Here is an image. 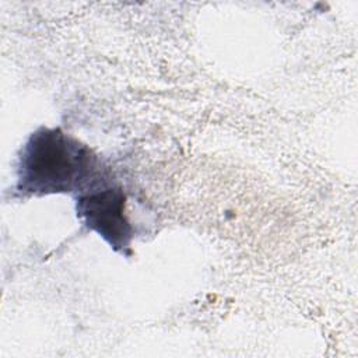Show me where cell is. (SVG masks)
Masks as SVG:
<instances>
[{"mask_svg": "<svg viewBox=\"0 0 358 358\" xmlns=\"http://www.w3.org/2000/svg\"><path fill=\"white\" fill-rule=\"evenodd\" d=\"M110 180L109 171L85 144L59 127H39L21 148L17 190L28 196L81 194Z\"/></svg>", "mask_w": 358, "mask_h": 358, "instance_id": "obj_1", "label": "cell"}, {"mask_svg": "<svg viewBox=\"0 0 358 358\" xmlns=\"http://www.w3.org/2000/svg\"><path fill=\"white\" fill-rule=\"evenodd\" d=\"M76 210L83 224L113 250L129 253L133 228L126 217V194L119 185L108 180L78 194Z\"/></svg>", "mask_w": 358, "mask_h": 358, "instance_id": "obj_2", "label": "cell"}]
</instances>
